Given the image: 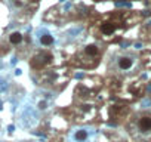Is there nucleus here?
I'll list each match as a JSON object with an SVG mask.
<instances>
[{
    "label": "nucleus",
    "instance_id": "1",
    "mask_svg": "<svg viewBox=\"0 0 151 142\" xmlns=\"http://www.w3.org/2000/svg\"><path fill=\"white\" fill-rule=\"evenodd\" d=\"M53 61V56L52 53H47V52H43V53H39L36 56H33V61H31V65L36 67V68H42L45 65H49L52 64Z\"/></svg>",
    "mask_w": 151,
    "mask_h": 142
},
{
    "label": "nucleus",
    "instance_id": "2",
    "mask_svg": "<svg viewBox=\"0 0 151 142\" xmlns=\"http://www.w3.org/2000/svg\"><path fill=\"white\" fill-rule=\"evenodd\" d=\"M117 28H119V22H116V21H105V22L101 24V33L104 36L114 34L117 31Z\"/></svg>",
    "mask_w": 151,
    "mask_h": 142
},
{
    "label": "nucleus",
    "instance_id": "3",
    "mask_svg": "<svg viewBox=\"0 0 151 142\" xmlns=\"http://www.w3.org/2000/svg\"><path fill=\"white\" fill-rule=\"evenodd\" d=\"M138 127L141 132L147 133L151 130V115H142L139 120H138Z\"/></svg>",
    "mask_w": 151,
    "mask_h": 142
},
{
    "label": "nucleus",
    "instance_id": "4",
    "mask_svg": "<svg viewBox=\"0 0 151 142\" xmlns=\"http://www.w3.org/2000/svg\"><path fill=\"white\" fill-rule=\"evenodd\" d=\"M132 65H133V59H132V58H129V56H122V58L119 59V68H120V70H123V71L130 70V68H132Z\"/></svg>",
    "mask_w": 151,
    "mask_h": 142
},
{
    "label": "nucleus",
    "instance_id": "5",
    "mask_svg": "<svg viewBox=\"0 0 151 142\" xmlns=\"http://www.w3.org/2000/svg\"><path fill=\"white\" fill-rule=\"evenodd\" d=\"M85 55L89 56V58H95L99 55V47L96 44H88L85 47Z\"/></svg>",
    "mask_w": 151,
    "mask_h": 142
},
{
    "label": "nucleus",
    "instance_id": "6",
    "mask_svg": "<svg viewBox=\"0 0 151 142\" xmlns=\"http://www.w3.org/2000/svg\"><path fill=\"white\" fill-rule=\"evenodd\" d=\"M22 34L21 33H18V31H15V33H11L9 34V42L12 43V44H21L22 43Z\"/></svg>",
    "mask_w": 151,
    "mask_h": 142
},
{
    "label": "nucleus",
    "instance_id": "7",
    "mask_svg": "<svg viewBox=\"0 0 151 142\" xmlns=\"http://www.w3.org/2000/svg\"><path fill=\"white\" fill-rule=\"evenodd\" d=\"M74 138H76V141H79V142L86 141L88 139V130H85V129L77 130V132H76V135H74Z\"/></svg>",
    "mask_w": 151,
    "mask_h": 142
},
{
    "label": "nucleus",
    "instance_id": "8",
    "mask_svg": "<svg viewBox=\"0 0 151 142\" xmlns=\"http://www.w3.org/2000/svg\"><path fill=\"white\" fill-rule=\"evenodd\" d=\"M40 43H42L43 46H50V44L53 43V37H52L50 34H43V36L40 37Z\"/></svg>",
    "mask_w": 151,
    "mask_h": 142
},
{
    "label": "nucleus",
    "instance_id": "9",
    "mask_svg": "<svg viewBox=\"0 0 151 142\" xmlns=\"http://www.w3.org/2000/svg\"><path fill=\"white\" fill-rule=\"evenodd\" d=\"M144 61H145V64H147V65H148V67L151 68V53L145 55V59H144Z\"/></svg>",
    "mask_w": 151,
    "mask_h": 142
},
{
    "label": "nucleus",
    "instance_id": "10",
    "mask_svg": "<svg viewBox=\"0 0 151 142\" xmlns=\"http://www.w3.org/2000/svg\"><path fill=\"white\" fill-rule=\"evenodd\" d=\"M43 108H46V102H40V110H43Z\"/></svg>",
    "mask_w": 151,
    "mask_h": 142
}]
</instances>
